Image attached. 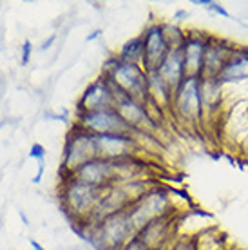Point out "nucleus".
Returning <instances> with one entry per match:
<instances>
[{
    "mask_svg": "<svg viewBox=\"0 0 248 250\" xmlns=\"http://www.w3.org/2000/svg\"><path fill=\"white\" fill-rule=\"evenodd\" d=\"M217 80L223 85L248 80V45H237L230 55L228 62L225 63L223 71L219 73Z\"/></svg>",
    "mask_w": 248,
    "mask_h": 250,
    "instance_id": "15",
    "label": "nucleus"
},
{
    "mask_svg": "<svg viewBox=\"0 0 248 250\" xmlns=\"http://www.w3.org/2000/svg\"><path fill=\"white\" fill-rule=\"evenodd\" d=\"M55 40H56V35H51V37L47 38V40H43V42H42V45H40V49H42V51L49 49L51 45H53V42H55Z\"/></svg>",
    "mask_w": 248,
    "mask_h": 250,
    "instance_id": "28",
    "label": "nucleus"
},
{
    "mask_svg": "<svg viewBox=\"0 0 248 250\" xmlns=\"http://www.w3.org/2000/svg\"><path fill=\"white\" fill-rule=\"evenodd\" d=\"M120 250H149V249H147V247H145V245H143L138 238H132L129 243H125Z\"/></svg>",
    "mask_w": 248,
    "mask_h": 250,
    "instance_id": "26",
    "label": "nucleus"
},
{
    "mask_svg": "<svg viewBox=\"0 0 248 250\" xmlns=\"http://www.w3.org/2000/svg\"><path fill=\"white\" fill-rule=\"evenodd\" d=\"M94 145H96V158L107 160V162H116L124 158L138 156V145L136 138L129 134H100L94 136Z\"/></svg>",
    "mask_w": 248,
    "mask_h": 250,
    "instance_id": "8",
    "label": "nucleus"
},
{
    "mask_svg": "<svg viewBox=\"0 0 248 250\" xmlns=\"http://www.w3.org/2000/svg\"><path fill=\"white\" fill-rule=\"evenodd\" d=\"M100 35H102V29H94L91 35H87L85 42H93V40H96V38H100Z\"/></svg>",
    "mask_w": 248,
    "mask_h": 250,
    "instance_id": "30",
    "label": "nucleus"
},
{
    "mask_svg": "<svg viewBox=\"0 0 248 250\" xmlns=\"http://www.w3.org/2000/svg\"><path fill=\"white\" fill-rule=\"evenodd\" d=\"M192 241L196 250H228V239L216 227L201 230L198 236H194Z\"/></svg>",
    "mask_w": 248,
    "mask_h": 250,
    "instance_id": "19",
    "label": "nucleus"
},
{
    "mask_svg": "<svg viewBox=\"0 0 248 250\" xmlns=\"http://www.w3.org/2000/svg\"><path fill=\"white\" fill-rule=\"evenodd\" d=\"M103 192H105V188L91 187V185L80 183L75 178H69L60 185L58 198H60L62 208L69 218L73 219V223L82 225V223H89Z\"/></svg>",
    "mask_w": 248,
    "mask_h": 250,
    "instance_id": "1",
    "label": "nucleus"
},
{
    "mask_svg": "<svg viewBox=\"0 0 248 250\" xmlns=\"http://www.w3.org/2000/svg\"><path fill=\"white\" fill-rule=\"evenodd\" d=\"M163 33H165V38H167L170 49L181 47L185 42L186 31L181 29V25L176 24V22H163Z\"/></svg>",
    "mask_w": 248,
    "mask_h": 250,
    "instance_id": "21",
    "label": "nucleus"
},
{
    "mask_svg": "<svg viewBox=\"0 0 248 250\" xmlns=\"http://www.w3.org/2000/svg\"><path fill=\"white\" fill-rule=\"evenodd\" d=\"M29 158L33 160H45V147L40 144H33L31 145V150H29Z\"/></svg>",
    "mask_w": 248,
    "mask_h": 250,
    "instance_id": "23",
    "label": "nucleus"
},
{
    "mask_svg": "<svg viewBox=\"0 0 248 250\" xmlns=\"http://www.w3.org/2000/svg\"><path fill=\"white\" fill-rule=\"evenodd\" d=\"M31 40H24V44H22V58H20V62L22 65H27L29 63V58H31Z\"/></svg>",
    "mask_w": 248,
    "mask_h": 250,
    "instance_id": "25",
    "label": "nucleus"
},
{
    "mask_svg": "<svg viewBox=\"0 0 248 250\" xmlns=\"http://www.w3.org/2000/svg\"><path fill=\"white\" fill-rule=\"evenodd\" d=\"M208 38H210V33L199 31V29L186 31L185 42L181 45L186 76H190V78L203 76V58H205Z\"/></svg>",
    "mask_w": 248,
    "mask_h": 250,
    "instance_id": "10",
    "label": "nucleus"
},
{
    "mask_svg": "<svg viewBox=\"0 0 248 250\" xmlns=\"http://www.w3.org/2000/svg\"><path fill=\"white\" fill-rule=\"evenodd\" d=\"M192 4H196V6H201V7H205V9H208L212 4V0H194Z\"/></svg>",
    "mask_w": 248,
    "mask_h": 250,
    "instance_id": "31",
    "label": "nucleus"
},
{
    "mask_svg": "<svg viewBox=\"0 0 248 250\" xmlns=\"http://www.w3.org/2000/svg\"><path fill=\"white\" fill-rule=\"evenodd\" d=\"M96 158V145L94 136L89 132L82 131L78 127H73L65 138L62 154V182L73 178L76 170L80 169L83 163L91 162Z\"/></svg>",
    "mask_w": 248,
    "mask_h": 250,
    "instance_id": "5",
    "label": "nucleus"
},
{
    "mask_svg": "<svg viewBox=\"0 0 248 250\" xmlns=\"http://www.w3.org/2000/svg\"><path fill=\"white\" fill-rule=\"evenodd\" d=\"M29 243H31L33 250H45V249L42 247V245L38 243V241H35V239H31V238H29Z\"/></svg>",
    "mask_w": 248,
    "mask_h": 250,
    "instance_id": "32",
    "label": "nucleus"
},
{
    "mask_svg": "<svg viewBox=\"0 0 248 250\" xmlns=\"http://www.w3.org/2000/svg\"><path fill=\"white\" fill-rule=\"evenodd\" d=\"M236 47L237 45L228 38L210 35L208 44H207L205 58H203V76L201 78H217Z\"/></svg>",
    "mask_w": 248,
    "mask_h": 250,
    "instance_id": "12",
    "label": "nucleus"
},
{
    "mask_svg": "<svg viewBox=\"0 0 248 250\" xmlns=\"http://www.w3.org/2000/svg\"><path fill=\"white\" fill-rule=\"evenodd\" d=\"M143 37V49H145V62L143 69H158L163 58L168 55L170 45H168L165 33H163V22H150L142 33Z\"/></svg>",
    "mask_w": 248,
    "mask_h": 250,
    "instance_id": "11",
    "label": "nucleus"
},
{
    "mask_svg": "<svg viewBox=\"0 0 248 250\" xmlns=\"http://www.w3.org/2000/svg\"><path fill=\"white\" fill-rule=\"evenodd\" d=\"M129 216L136 232H140L154 219L174 216V205L168 190L160 185H154L143 198L129 207Z\"/></svg>",
    "mask_w": 248,
    "mask_h": 250,
    "instance_id": "3",
    "label": "nucleus"
},
{
    "mask_svg": "<svg viewBox=\"0 0 248 250\" xmlns=\"http://www.w3.org/2000/svg\"><path fill=\"white\" fill-rule=\"evenodd\" d=\"M199 87H201V102L205 116H216L223 105V83L217 78H201Z\"/></svg>",
    "mask_w": 248,
    "mask_h": 250,
    "instance_id": "18",
    "label": "nucleus"
},
{
    "mask_svg": "<svg viewBox=\"0 0 248 250\" xmlns=\"http://www.w3.org/2000/svg\"><path fill=\"white\" fill-rule=\"evenodd\" d=\"M199 85H201V78L186 76L185 80L174 89L170 113L183 124H199L205 118Z\"/></svg>",
    "mask_w": 248,
    "mask_h": 250,
    "instance_id": "4",
    "label": "nucleus"
},
{
    "mask_svg": "<svg viewBox=\"0 0 248 250\" xmlns=\"http://www.w3.org/2000/svg\"><path fill=\"white\" fill-rule=\"evenodd\" d=\"M172 221H174V216L154 219V221H150L149 225L143 227L142 230L138 232L136 238L149 250H168V247L176 239L172 238L174 234Z\"/></svg>",
    "mask_w": 248,
    "mask_h": 250,
    "instance_id": "13",
    "label": "nucleus"
},
{
    "mask_svg": "<svg viewBox=\"0 0 248 250\" xmlns=\"http://www.w3.org/2000/svg\"><path fill=\"white\" fill-rule=\"evenodd\" d=\"M114 104H116V91L105 76H100L94 82H91L82 93L80 100L76 104V114L114 109Z\"/></svg>",
    "mask_w": 248,
    "mask_h": 250,
    "instance_id": "7",
    "label": "nucleus"
},
{
    "mask_svg": "<svg viewBox=\"0 0 248 250\" xmlns=\"http://www.w3.org/2000/svg\"><path fill=\"white\" fill-rule=\"evenodd\" d=\"M114 109L118 111L122 120L129 125V129L132 132H136V131L152 132L156 127H158V125L152 122V118H150L147 102H140V100H136V98H130V96L116 93Z\"/></svg>",
    "mask_w": 248,
    "mask_h": 250,
    "instance_id": "9",
    "label": "nucleus"
},
{
    "mask_svg": "<svg viewBox=\"0 0 248 250\" xmlns=\"http://www.w3.org/2000/svg\"><path fill=\"white\" fill-rule=\"evenodd\" d=\"M239 152H241V156L245 158V160H248V132L243 136L241 144H239Z\"/></svg>",
    "mask_w": 248,
    "mask_h": 250,
    "instance_id": "27",
    "label": "nucleus"
},
{
    "mask_svg": "<svg viewBox=\"0 0 248 250\" xmlns=\"http://www.w3.org/2000/svg\"><path fill=\"white\" fill-rule=\"evenodd\" d=\"M208 11L216 13V15H219V17H223V19H232V15H230L227 9H225V6H221L219 2H216V0H212L210 7H208Z\"/></svg>",
    "mask_w": 248,
    "mask_h": 250,
    "instance_id": "24",
    "label": "nucleus"
},
{
    "mask_svg": "<svg viewBox=\"0 0 248 250\" xmlns=\"http://www.w3.org/2000/svg\"><path fill=\"white\" fill-rule=\"evenodd\" d=\"M75 127L89 132L93 136L100 134H129L132 132L129 125L125 124L116 109H103L96 113L76 114Z\"/></svg>",
    "mask_w": 248,
    "mask_h": 250,
    "instance_id": "6",
    "label": "nucleus"
},
{
    "mask_svg": "<svg viewBox=\"0 0 248 250\" xmlns=\"http://www.w3.org/2000/svg\"><path fill=\"white\" fill-rule=\"evenodd\" d=\"M162 78L167 82L172 89H176L181 82L185 80V63H183V53H181V47H176V49H170L168 55L163 58V62L160 63V67L156 69Z\"/></svg>",
    "mask_w": 248,
    "mask_h": 250,
    "instance_id": "17",
    "label": "nucleus"
},
{
    "mask_svg": "<svg viewBox=\"0 0 248 250\" xmlns=\"http://www.w3.org/2000/svg\"><path fill=\"white\" fill-rule=\"evenodd\" d=\"M183 19H188V13L183 11V9H181V11H178L176 15H174V22H176V24H178V22H181Z\"/></svg>",
    "mask_w": 248,
    "mask_h": 250,
    "instance_id": "29",
    "label": "nucleus"
},
{
    "mask_svg": "<svg viewBox=\"0 0 248 250\" xmlns=\"http://www.w3.org/2000/svg\"><path fill=\"white\" fill-rule=\"evenodd\" d=\"M116 57H118L122 62L136 63V65H142L143 67V62H145V49H143L142 35H138V37L127 40V42L122 45V49L118 51Z\"/></svg>",
    "mask_w": 248,
    "mask_h": 250,
    "instance_id": "20",
    "label": "nucleus"
},
{
    "mask_svg": "<svg viewBox=\"0 0 248 250\" xmlns=\"http://www.w3.org/2000/svg\"><path fill=\"white\" fill-rule=\"evenodd\" d=\"M102 76H105L114 91L140 102H147V71L136 63L122 62L116 55H112L102 69Z\"/></svg>",
    "mask_w": 248,
    "mask_h": 250,
    "instance_id": "2",
    "label": "nucleus"
},
{
    "mask_svg": "<svg viewBox=\"0 0 248 250\" xmlns=\"http://www.w3.org/2000/svg\"><path fill=\"white\" fill-rule=\"evenodd\" d=\"M168 250H196L192 238H176Z\"/></svg>",
    "mask_w": 248,
    "mask_h": 250,
    "instance_id": "22",
    "label": "nucleus"
},
{
    "mask_svg": "<svg viewBox=\"0 0 248 250\" xmlns=\"http://www.w3.org/2000/svg\"><path fill=\"white\" fill-rule=\"evenodd\" d=\"M147 93H149V98H147L149 104L156 105L165 113H170L174 89L163 80L162 75L156 69L147 71Z\"/></svg>",
    "mask_w": 248,
    "mask_h": 250,
    "instance_id": "16",
    "label": "nucleus"
},
{
    "mask_svg": "<svg viewBox=\"0 0 248 250\" xmlns=\"http://www.w3.org/2000/svg\"><path fill=\"white\" fill-rule=\"evenodd\" d=\"M73 178L78 180L80 183L91 185V187L107 188L112 185V165L107 160L93 158L91 162L83 163L73 174Z\"/></svg>",
    "mask_w": 248,
    "mask_h": 250,
    "instance_id": "14",
    "label": "nucleus"
}]
</instances>
